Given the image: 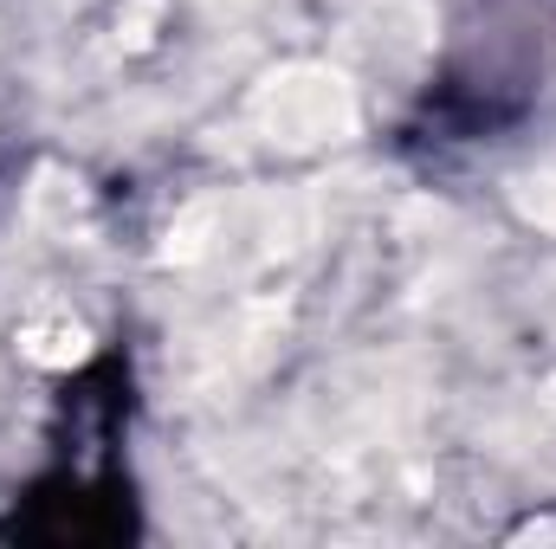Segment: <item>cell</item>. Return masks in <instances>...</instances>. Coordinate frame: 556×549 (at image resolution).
Masks as SVG:
<instances>
[{"mask_svg":"<svg viewBox=\"0 0 556 549\" xmlns=\"http://www.w3.org/2000/svg\"><path fill=\"white\" fill-rule=\"evenodd\" d=\"M162 13H168V0H124L117 7V46L124 52H149L155 33H162Z\"/></svg>","mask_w":556,"mask_h":549,"instance_id":"52a82bcc","label":"cell"},{"mask_svg":"<svg viewBox=\"0 0 556 549\" xmlns=\"http://www.w3.org/2000/svg\"><path fill=\"white\" fill-rule=\"evenodd\" d=\"M13 349H20V362H33V369H46V375H65V369H85V362H91L98 336H91V323H85L72 304L46 297V304H33V310L13 323Z\"/></svg>","mask_w":556,"mask_h":549,"instance_id":"7a4b0ae2","label":"cell"},{"mask_svg":"<svg viewBox=\"0 0 556 549\" xmlns=\"http://www.w3.org/2000/svg\"><path fill=\"white\" fill-rule=\"evenodd\" d=\"M511 207H518L531 227L556 233V168H525V175H511Z\"/></svg>","mask_w":556,"mask_h":549,"instance_id":"8992f818","label":"cell"},{"mask_svg":"<svg viewBox=\"0 0 556 549\" xmlns=\"http://www.w3.org/2000/svg\"><path fill=\"white\" fill-rule=\"evenodd\" d=\"M247 124L278 155H317L363 130V98L330 59H285L247 91Z\"/></svg>","mask_w":556,"mask_h":549,"instance_id":"6da1fadb","label":"cell"},{"mask_svg":"<svg viewBox=\"0 0 556 549\" xmlns=\"http://www.w3.org/2000/svg\"><path fill=\"white\" fill-rule=\"evenodd\" d=\"M350 46L369 52V72H415L420 59L433 52V13L408 0H376L356 26H350Z\"/></svg>","mask_w":556,"mask_h":549,"instance_id":"3957f363","label":"cell"},{"mask_svg":"<svg viewBox=\"0 0 556 549\" xmlns=\"http://www.w3.org/2000/svg\"><path fill=\"white\" fill-rule=\"evenodd\" d=\"M511 544H556V518H538V524H525Z\"/></svg>","mask_w":556,"mask_h":549,"instance_id":"ba28073f","label":"cell"},{"mask_svg":"<svg viewBox=\"0 0 556 549\" xmlns=\"http://www.w3.org/2000/svg\"><path fill=\"white\" fill-rule=\"evenodd\" d=\"M227 7H247V0H227Z\"/></svg>","mask_w":556,"mask_h":549,"instance_id":"9c48e42d","label":"cell"},{"mask_svg":"<svg viewBox=\"0 0 556 549\" xmlns=\"http://www.w3.org/2000/svg\"><path fill=\"white\" fill-rule=\"evenodd\" d=\"M214 227H220V214H214L207 201H194L188 214L168 220V233H162V259H168V266H194V259L214 246Z\"/></svg>","mask_w":556,"mask_h":549,"instance_id":"5b68a950","label":"cell"},{"mask_svg":"<svg viewBox=\"0 0 556 549\" xmlns=\"http://www.w3.org/2000/svg\"><path fill=\"white\" fill-rule=\"evenodd\" d=\"M33 214L52 220L59 233L85 227V181L65 175V168H39V188H33Z\"/></svg>","mask_w":556,"mask_h":549,"instance_id":"277c9868","label":"cell"}]
</instances>
